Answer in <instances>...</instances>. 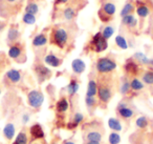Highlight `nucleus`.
Returning a JSON list of instances; mask_svg holds the SVG:
<instances>
[{"mask_svg": "<svg viewBox=\"0 0 153 144\" xmlns=\"http://www.w3.org/2000/svg\"><path fill=\"white\" fill-rule=\"evenodd\" d=\"M49 41L58 49H65L69 42V32L62 26H53L49 34Z\"/></svg>", "mask_w": 153, "mask_h": 144, "instance_id": "obj_1", "label": "nucleus"}, {"mask_svg": "<svg viewBox=\"0 0 153 144\" xmlns=\"http://www.w3.org/2000/svg\"><path fill=\"white\" fill-rule=\"evenodd\" d=\"M115 13H117V5L111 1H105L101 4L98 15L101 21L104 22V23H108L114 17Z\"/></svg>", "mask_w": 153, "mask_h": 144, "instance_id": "obj_2", "label": "nucleus"}, {"mask_svg": "<svg viewBox=\"0 0 153 144\" xmlns=\"http://www.w3.org/2000/svg\"><path fill=\"white\" fill-rule=\"evenodd\" d=\"M117 68V64L114 59L110 57H101L97 60L96 70L99 74L106 75L114 72Z\"/></svg>", "mask_w": 153, "mask_h": 144, "instance_id": "obj_3", "label": "nucleus"}, {"mask_svg": "<svg viewBox=\"0 0 153 144\" xmlns=\"http://www.w3.org/2000/svg\"><path fill=\"white\" fill-rule=\"evenodd\" d=\"M90 50L94 53H102L108 49V41L102 36V33L98 32L91 37L89 41Z\"/></svg>", "mask_w": 153, "mask_h": 144, "instance_id": "obj_4", "label": "nucleus"}, {"mask_svg": "<svg viewBox=\"0 0 153 144\" xmlns=\"http://www.w3.org/2000/svg\"><path fill=\"white\" fill-rule=\"evenodd\" d=\"M44 102V95L40 91L33 89L27 94V104L34 110H38Z\"/></svg>", "mask_w": 153, "mask_h": 144, "instance_id": "obj_5", "label": "nucleus"}, {"mask_svg": "<svg viewBox=\"0 0 153 144\" xmlns=\"http://www.w3.org/2000/svg\"><path fill=\"white\" fill-rule=\"evenodd\" d=\"M7 55L11 59L15 60L17 62H24L25 60V55H24L23 47L20 43H14L10 46Z\"/></svg>", "mask_w": 153, "mask_h": 144, "instance_id": "obj_6", "label": "nucleus"}, {"mask_svg": "<svg viewBox=\"0 0 153 144\" xmlns=\"http://www.w3.org/2000/svg\"><path fill=\"white\" fill-rule=\"evenodd\" d=\"M98 98L102 103H108L112 98V89L108 84L101 83L98 88Z\"/></svg>", "mask_w": 153, "mask_h": 144, "instance_id": "obj_7", "label": "nucleus"}, {"mask_svg": "<svg viewBox=\"0 0 153 144\" xmlns=\"http://www.w3.org/2000/svg\"><path fill=\"white\" fill-rule=\"evenodd\" d=\"M117 112L119 114V116L123 119H131L134 116V110L125 101H122L117 104Z\"/></svg>", "mask_w": 153, "mask_h": 144, "instance_id": "obj_8", "label": "nucleus"}, {"mask_svg": "<svg viewBox=\"0 0 153 144\" xmlns=\"http://www.w3.org/2000/svg\"><path fill=\"white\" fill-rule=\"evenodd\" d=\"M135 13L140 19H146L151 13V9L147 3H145L142 0L135 1Z\"/></svg>", "mask_w": 153, "mask_h": 144, "instance_id": "obj_9", "label": "nucleus"}, {"mask_svg": "<svg viewBox=\"0 0 153 144\" xmlns=\"http://www.w3.org/2000/svg\"><path fill=\"white\" fill-rule=\"evenodd\" d=\"M124 70L128 75L135 76L140 73V64L133 58H130V59L126 60L125 64H124Z\"/></svg>", "mask_w": 153, "mask_h": 144, "instance_id": "obj_10", "label": "nucleus"}, {"mask_svg": "<svg viewBox=\"0 0 153 144\" xmlns=\"http://www.w3.org/2000/svg\"><path fill=\"white\" fill-rule=\"evenodd\" d=\"M76 15H78L76 9L74 7H70V5H67V7L63 8V9L61 10V18L67 22L74 21V20L76 19Z\"/></svg>", "mask_w": 153, "mask_h": 144, "instance_id": "obj_11", "label": "nucleus"}, {"mask_svg": "<svg viewBox=\"0 0 153 144\" xmlns=\"http://www.w3.org/2000/svg\"><path fill=\"white\" fill-rule=\"evenodd\" d=\"M34 70H35V73H36L37 77H38L40 80L44 81L51 76V70H49L47 66L43 65V64H41V63L36 64V65L34 66Z\"/></svg>", "mask_w": 153, "mask_h": 144, "instance_id": "obj_12", "label": "nucleus"}, {"mask_svg": "<svg viewBox=\"0 0 153 144\" xmlns=\"http://www.w3.org/2000/svg\"><path fill=\"white\" fill-rule=\"evenodd\" d=\"M121 22H122V26L127 28L128 30H130V31L135 30L138 26V19H137V17H135L134 14L127 15V16H125V17H123Z\"/></svg>", "mask_w": 153, "mask_h": 144, "instance_id": "obj_13", "label": "nucleus"}, {"mask_svg": "<svg viewBox=\"0 0 153 144\" xmlns=\"http://www.w3.org/2000/svg\"><path fill=\"white\" fill-rule=\"evenodd\" d=\"M44 63L46 64L47 66H49V68H59L60 65L62 64V59L59 57V56H57L55 53H48L46 56L44 57Z\"/></svg>", "mask_w": 153, "mask_h": 144, "instance_id": "obj_14", "label": "nucleus"}, {"mask_svg": "<svg viewBox=\"0 0 153 144\" xmlns=\"http://www.w3.org/2000/svg\"><path fill=\"white\" fill-rule=\"evenodd\" d=\"M48 42V36L45 33H39L36 36L33 38L32 44L35 49H41V47H44L45 45Z\"/></svg>", "mask_w": 153, "mask_h": 144, "instance_id": "obj_15", "label": "nucleus"}, {"mask_svg": "<svg viewBox=\"0 0 153 144\" xmlns=\"http://www.w3.org/2000/svg\"><path fill=\"white\" fill-rule=\"evenodd\" d=\"M5 78L9 80V82L13 83V84H18L22 80V74L19 70L11 68L5 73Z\"/></svg>", "mask_w": 153, "mask_h": 144, "instance_id": "obj_16", "label": "nucleus"}, {"mask_svg": "<svg viewBox=\"0 0 153 144\" xmlns=\"http://www.w3.org/2000/svg\"><path fill=\"white\" fill-rule=\"evenodd\" d=\"M71 70L74 72V74L76 75H81L85 72L86 70V63L80 58L74 59L71 62Z\"/></svg>", "mask_w": 153, "mask_h": 144, "instance_id": "obj_17", "label": "nucleus"}, {"mask_svg": "<svg viewBox=\"0 0 153 144\" xmlns=\"http://www.w3.org/2000/svg\"><path fill=\"white\" fill-rule=\"evenodd\" d=\"M30 136H32L33 139H35V140L43 139L45 136L44 130H43L42 126H41L39 123H35V124H33L32 126H30Z\"/></svg>", "mask_w": 153, "mask_h": 144, "instance_id": "obj_18", "label": "nucleus"}, {"mask_svg": "<svg viewBox=\"0 0 153 144\" xmlns=\"http://www.w3.org/2000/svg\"><path fill=\"white\" fill-rule=\"evenodd\" d=\"M20 32L16 26H11L7 31V40L10 44H14V43H17L18 40L20 38Z\"/></svg>", "mask_w": 153, "mask_h": 144, "instance_id": "obj_19", "label": "nucleus"}, {"mask_svg": "<svg viewBox=\"0 0 153 144\" xmlns=\"http://www.w3.org/2000/svg\"><path fill=\"white\" fill-rule=\"evenodd\" d=\"M2 134H3V137L5 138L7 140H12L16 137V127L13 123L9 122L4 125L2 129Z\"/></svg>", "mask_w": 153, "mask_h": 144, "instance_id": "obj_20", "label": "nucleus"}, {"mask_svg": "<svg viewBox=\"0 0 153 144\" xmlns=\"http://www.w3.org/2000/svg\"><path fill=\"white\" fill-rule=\"evenodd\" d=\"M99 84L94 79H90L87 84V91H86V97H97L98 96Z\"/></svg>", "mask_w": 153, "mask_h": 144, "instance_id": "obj_21", "label": "nucleus"}, {"mask_svg": "<svg viewBox=\"0 0 153 144\" xmlns=\"http://www.w3.org/2000/svg\"><path fill=\"white\" fill-rule=\"evenodd\" d=\"M134 11H135V3H133L132 1H127L123 5L121 12H120V17L123 18L127 15H131V14H133Z\"/></svg>", "mask_w": 153, "mask_h": 144, "instance_id": "obj_22", "label": "nucleus"}, {"mask_svg": "<svg viewBox=\"0 0 153 144\" xmlns=\"http://www.w3.org/2000/svg\"><path fill=\"white\" fill-rule=\"evenodd\" d=\"M68 108H69V102H68V100L65 97L60 98L57 101V103H56V110L59 114L66 112L68 110Z\"/></svg>", "mask_w": 153, "mask_h": 144, "instance_id": "obj_23", "label": "nucleus"}, {"mask_svg": "<svg viewBox=\"0 0 153 144\" xmlns=\"http://www.w3.org/2000/svg\"><path fill=\"white\" fill-rule=\"evenodd\" d=\"M79 88H80L79 81L76 80V79H71V80L69 81V83L67 84V86H66V92H67L68 96L74 97V96L78 93Z\"/></svg>", "mask_w": 153, "mask_h": 144, "instance_id": "obj_24", "label": "nucleus"}, {"mask_svg": "<svg viewBox=\"0 0 153 144\" xmlns=\"http://www.w3.org/2000/svg\"><path fill=\"white\" fill-rule=\"evenodd\" d=\"M134 60L137 62L138 64H142V65H148L150 64V58H148V56L146 54L142 53V52H135L132 56Z\"/></svg>", "mask_w": 153, "mask_h": 144, "instance_id": "obj_25", "label": "nucleus"}, {"mask_svg": "<svg viewBox=\"0 0 153 144\" xmlns=\"http://www.w3.org/2000/svg\"><path fill=\"white\" fill-rule=\"evenodd\" d=\"M107 123H108L109 128L113 131H117V133H120V131H122V129H123V125H122L121 121H120L117 118H114V117L109 118L108 121H107Z\"/></svg>", "mask_w": 153, "mask_h": 144, "instance_id": "obj_26", "label": "nucleus"}, {"mask_svg": "<svg viewBox=\"0 0 153 144\" xmlns=\"http://www.w3.org/2000/svg\"><path fill=\"white\" fill-rule=\"evenodd\" d=\"M39 10H40V8H39L38 3L33 1V0H30V1H28V2L26 3L25 7H24V13L33 14V15L37 16L39 13Z\"/></svg>", "mask_w": 153, "mask_h": 144, "instance_id": "obj_27", "label": "nucleus"}, {"mask_svg": "<svg viewBox=\"0 0 153 144\" xmlns=\"http://www.w3.org/2000/svg\"><path fill=\"white\" fill-rule=\"evenodd\" d=\"M84 139L86 141H96L101 142L103 139V135L99 130H90L84 136Z\"/></svg>", "mask_w": 153, "mask_h": 144, "instance_id": "obj_28", "label": "nucleus"}, {"mask_svg": "<svg viewBox=\"0 0 153 144\" xmlns=\"http://www.w3.org/2000/svg\"><path fill=\"white\" fill-rule=\"evenodd\" d=\"M114 42H115V44H117V46L119 47V49L123 50V51L129 49V43H128L127 39H126L123 35H121V34L117 35L114 39Z\"/></svg>", "mask_w": 153, "mask_h": 144, "instance_id": "obj_29", "label": "nucleus"}, {"mask_svg": "<svg viewBox=\"0 0 153 144\" xmlns=\"http://www.w3.org/2000/svg\"><path fill=\"white\" fill-rule=\"evenodd\" d=\"M130 86H131V91L132 92H135V93L143 91V89L145 88L144 82H143L140 79L136 78V77H134V78L132 79L131 81H130Z\"/></svg>", "mask_w": 153, "mask_h": 144, "instance_id": "obj_30", "label": "nucleus"}, {"mask_svg": "<svg viewBox=\"0 0 153 144\" xmlns=\"http://www.w3.org/2000/svg\"><path fill=\"white\" fill-rule=\"evenodd\" d=\"M131 92V86H130V81L127 78H123L120 85V93L123 96H127Z\"/></svg>", "mask_w": 153, "mask_h": 144, "instance_id": "obj_31", "label": "nucleus"}, {"mask_svg": "<svg viewBox=\"0 0 153 144\" xmlns=\"http://www.w3.org/2000/svg\"><path fill=\"white\" fill-rule=\"evenodd\" d=\"M140 80L144 82V84L153 85V70H145L142 74V79Z\"/></svg>", "mask_w": 153, "mask_h": 144, "instance_id": "obj_32", "label": "nucleus"}, {"mask_svg": "<svg viewBox=\"0 0 153 144\" xmlns=\"http://www.w3.org/2000/svg\"><path fill=\"white\" fill-rule=\"evenodd\" d=\"M102 36L104 37L106 40H108V39H110L111 37L114 35V33H115V28H114V26H111V24H109V26H104L103 28V30H102Z\"/></svg>", "mask_w": 153, "mask_h": 144, "instance_id": "obj_33", "label": "nucleus"}, {"mask_svg": "<svg viewBox=\"0 0 153 144\" xmlns=\"http://www.w3.org/2000/svg\"><path fill=\"white\" fill-rule=\"evenodd\" d=\"M37 21V16L33 15V14L24 13L22 16V22L26 26H34Z\"/></svg>", "mask_w": 153, "mask_h": 144, "instance_id": "obj_34", "label": "nucleus"}, {"mask_svg": "<svg viewBox=\"0 0 153 144\" xmlns=\"http://www.w3.org/2000/svg\"><path fill=\"white\" fill-rule=\"evenodd\" d=\"M28 143V136L24 131H20L16 136L15 140L12 144H27Z\"/></svg>", "mask_w": 153, "mask_h": 144, "instance_id": "obj_35", "label": "nucleus"}, {"mask_svg": "<svg viewBox=\"0 0 153 144\" xmlns=\"http://www.w3.org/2000/svg\"><path fill=\"white\" fill-rule=\"evenodd\" d=\"M121 135H120L117 131H112V133H110V135H109L108 137V142L109 144H120L121 143Z\"/></svg>", "mask_w": 153, "mask_h": 144, "instance_id": "obj_36", "label": "nucleus"}, {"mask_svg": "<svg viewBox=\"0 0 153 144\" xmlns=\"http://www.w3.org/2000/svg\"><path fill=\"white\" fill-rule=\"evenodd\" d=\"M149 124V121H148V118L145 116H140L138 117L137 119L135 120V125L138 127V128H146Z\"/></svg>", "mask_w": 153, "mask_h": 144, "instance_id": "obj_37", "label": "nucleus"}, {"mask_svg": "<svg viewBox=\"0 0 153 144\" xmlns=\"http://www.w3.org/2000/svg\"><path fill=\"white\" fill-rule=\"evenodd\" d=\"M71 121L74 123V124H76V125L81 124V123L84 121V115L82 114V112H74V116H72Z\"/></svg>", "mask_w": 153, "mask_h": 144, "instance_id": "obj_38", "label": "nucleus"}, {"mask_svg": "<svg viewBox=\"0 0 153 144\" xmlns=\"http://www.w3.org/2000/svg\"><path fill=\"white\" fill-rule=\"evenodd\" d=\"M85 104L88 108H94L98 104V100L96 97H86L85 96Z\"/></svg>", "mask_w": 153, "mask_h": 144, "instance_id": "obj_39", "label": "nucleus"}, {"mask_svg": "<svg viewBox=\"0 0 153 144\" xmlns=\"http://www.w3.org/2000/svg\"><path fill=\"white\" fill-rule=\"evenodd\" d=\"M56 5H70L74 7V0H55Z\"/></svg>", "mask_w": 153, "mask_h": 144, "instance_id": "obj_40", "label": "nucleus"}, {"mask_svg": "<svg viewBox=\"0 0 153 144\" xmlns=\"http://www.w3.org/2000/svg\"><path fill=\"white\" fill-rule=\"evenodd\" d=\"M22 123L23 124H26V123H28L30 122V115L28 114V112H24L23 115H22Z\"/></svg>", "mask_w": 153, "mask_h": 144, "instance_id": "obj_41", "label": "nucleus"}, {"mask_svg": "<svg viewBox=\"0 0 153 144\" xmlns=\"http://www.w3.org/2000/svg\"><path fill=\"white\" fill-rule=\"evenodd\" d=\"M66 127H67L68 129H70V130H72V129L76 128V127H78V125L74 124V123L72 122V121H70V122H68V123H67V125H66Z\"/></svg>", "mask_w": 153, "mask_h": 144, "instance_id": "obj_42", "label": "nucleus"}, {"mask_svg": "<svg viewBox=\"0 0 153 144\" xmlns=\"http://www.w3.org/2000/svg\"><path fill=\"white\" fill-rule=\"evenodd\" d=\"M7 4H16V3L19 1V0H4Z\"/></svg>", "mask_w": 153, "mask_h": 144, "instance_id": "obj_43", "label": "nucleus"}, {"mask_svg": "<svg viewBox=\"0 0 153 144\" xmlns=\"http://www.w3.org/2000/svg\"><path fill=\"white\" fill-rule=\"evenodd\" d=\"M63 144H76V142H74L72 140H66L63 142Z\"/></svg>", "mask_w": 153, "mask_h": 144, "instance_id": "obj_44", "label": "nucleus"}, {"mask_svg": "<svg viewBox=\"0 0 153 144\" xmlns=\"http://www.w3.org/2000/svg\"><path fill=\"white\" fill-rule=\"evenodd\" d=\"M84 144H101V142H96V141H86Z\"/></svg>", "mask_w": 153, "mask_h": 144, "instance_id": "obj_45", "label": "nucleus"}, {"mask_svg": "<svg viewBox=\"0 0 153 144\" xmlns=\"http://www.w3.org/2000/svg\"><path fill=\"white\" fill-rule=\"evenodd\" d=\"M149 66H151L153 68V58H150V64H149Z\"/></svg>", "mask_w": 153, "mask_h": 144, "instance_id": "obj_46", "label": "nucleus"}, {"mask_svg": "<svg viewBox=\"0 0 153 144\" xmlns=\"http://www.w3.org/2000/svg\"><path fill=\"white\" fill-rule=\"evenodd\" d=\"M102 2H105V1H110V0H101Z\"/></svg>", "mask_w": 153, "mask_h": 144, "instance_id": "obj_47", "label": "nucleus"}, {"mask_svg": "<svg viewBox=\"0 0 153 144\" xmlns=\"http://www.w3.org/2000/svg\"><path fill=\"white\" fill-rule=\"evenodd\" d=\"M49 144H58V143H56V142H51V143H49Z\"/></svg>", "mask_w": 153, "mask_h": 144, "instance_id": "obj_48", "label": "nucleus"}, {"mask_svg": "<svg viewBox=\"0 0 153 144\" xmlns=\"http://www.w3.org/2000/svg\"><path fill=\"white\" fill-rule=\"evenodd\" d=\"M33 144H40V143H33Z\"/></svg>", "mask_w": 153, "mask_h": 144, "instance_id": "obj_49", "label": "nucleus"}, {"mask_svg": "<svg viewBox=\"0 0 153 144\" xmlns=\"http://www.w3.org/2000/svg\"><path fill=\"white\" fill-rule=\"evenodd\" d=\"M0 94H1V88H0Z\"/></svg>", "mask_w": 153, "mask_h": 144, "instance_id": "obj_50", "label": "nucleus"}, {"mask_svg": "<svg viewBox=\"0 0 153 144\" xmlns=\"http://www.w3.org/2000/svg\"><path fill=\"white\" fill-rule=\"evenodd\" d=\"M0 1H1V0H0Z\"/></svg>", "mask_w": 153, "mask_h": 144, "instance_id": "obj_51", "label": "nucleus"}]
</instances>
